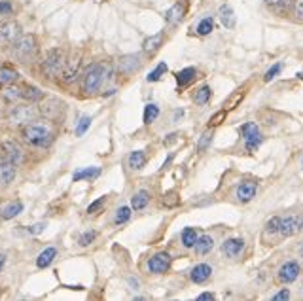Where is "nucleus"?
Returning a JSON list of instances; mask_svg holds the SVG:
<instances>
[{"label":"nucleus","mask_w":303,"mask_h":301,"mask_svg":"<svg viewBox=\"0 0 303 301\" xmlns=\"http://www.w3.org/2000/svg\"><path fill=\"white\" fill-rule=\"evenodd\" d=\"M303 230V214H294L288 218H282V226H280V235L292 237L298 235Z\"/></svg>","instance_id":"nucleus-11"},{"label":"nucleus","mask_w":303,"mask_h":301,"mask_svg":"<svg viewBox=\"0 0 303 301\" xmlns=\"http://www.w3.org/2000/svg\"><path fill=\"white\" fill-rule=\"evenodd\" d=\"M195 76H197V70L193 69V67H188V69H182L180 72H176L174 74V78H176V84L182 87V86H188L191 84L193 80H195Z\"/></svg>","instance_id":"nucleus-23"},{"label":"nucleus","mask_w":303,"mask_h":301,"mask_svg":"<svg viewBox=\"0 0 303 301\" xmlns=\"http://www.w3.org/2000/svg\"><path fill=\"white\" fill-rule=\"evenodd\" d=\"M224 117H226V110H222V112H218L216 116H212L210 121H209V125H210V127H216V125H220V123L224 121Z\"/></svg>","instance_id":"nucleus-46"},{"label":"nucleus","mask_w":303,"mask_h":301,"mask_svg":"<svg viewBox=\"0 0 303 301\" xmlns=\"http://www.w3.org/2000/svg\"><path fill=\"white\" fill-rule=\"evenodd\" d=\"M89 125H91V117H89V116H82L80 121H78V125H76V135L82 137V135L89 129Z\"/></svg>","instance_id":"nucleus-40"},{"label":"nucleus","mask_w":303,"mask_h":301,"mask_svg":"<svg viewBox=\"0 0 303 301\" xmlns=\"http://www.w3.org/2000/svg\"><path fill=\"white\" fill-rule=\"evenodd\" d=\"M146 154L142 150H137V152H131L129 158H127V165H129V169L133 171H139V169H142L146 165Z\"/></svg>","instance_id":"nucleus-24"},{"label":"nucleus","mask_w":303,"mask_h":301,"mask_svg":"<svg viewBox=\"0 0 303 301\" xmlns=\"http://www.w3.org/2000/svg\"><path fill=\"white\" fill-rule=\"evenodd\" d=\"M245 250V241L239 239V237H231V239H226L224 244H222V254L226 258H237L241 256Z\"/></svg>","instance_id":"nucleus-13"},{"label":"nucleus","mask_w":303,"mask_h":301,"mask_svg":"<svg viewBox=\"0 0 303 301\" xmlns=\"http://www.w3.org/2000/svg\"><path fill=\"white\" fill-rule=\"evenodd\" d=\"M182 244L186 246V248H193L195 246V243H197V233H195V230H191V228H186V230L182 231Z\"/></svg>","instance_id":"nucleus-35"},{"label":"nucleus","mask_w":303,"mask_h":301,"mask_svg":"<svg viewBox=\"0 0 303 301\" xmlns=\"http://www.w3.org/2000/svg\"><path fill=\"white\" fill-rule=\"evenodd\" d=\"M210 275H212V267H210L209 263H197V265L189 271V278H191V282H195V284H205V282L210 278Z\"/></svg>","instance_id":"nucleus-16"},{"label":"nucleus","mask_w":303,"mask_h":301,"mask_svg":"<svg viewBox=\"0 0 303 301\" xmlns=\"http://www.w3.org/2000/svg\"><path fill=\"white\" fill-rule=\"evenodd\" d=\"M104 203H106V197H99L97 201H93V203L87 207V214H97V212H101Z\"/></svg>","instance_id":"nucleus-43"},{"label":"nucleus","mask_w":303,"mask_h":301,"mask_svg":"<svg viewBox=\"0 0 303 301\" xmlns=\"http://www.w3.org/2000/svg\"><path fill=\"white\" fill-rule=\"evenodd\" d=\"M265 4L273 10V12H282L284 8L290 6V0H265Z\"/></svg>","instance_id":"nucleus-39"},{"label":"nucleus","mask_w":303,"mask_h":301,"mask_svg":"<svg viewBox=\"0 0 303 301\" xmlns=\"http://www.w3.org/2000/svg\"><path fill=\"white\" fill-rule=\"evenodd\" d=\"M80 67H82V57L80 55H74L65 63V69L61 72V80L63 84H72L74 80L78 78L80 74Z\"/></svg>","instance_id":"nucleus-10"},{"label":"nucleus","mask_w":303,"mask_h":301,"mask_svg":"<svg viewBox=\"0 0 303 301\" xmlns=\"http://www.w3.org/2000/svg\"><path fill=\"white\" fill-rule=\"evenodd\" d=\"M161 44H163V34L158 32V34L146 38L144 44H142V49H144V53H148V55H154L159 47H161Z\"/></svg>","instance_id":"nucleus-22"},{"label":"nucleus","mask_w":303,"mask_h":301,"mask_svg":"<svg viewBox=\"0 0 303 301\" xmlns=\"http://www.w3.org/2000/svg\"><path fill=\"white\" fill-rule=\"evenodd\" d=\"M101 174V169L99 167H86V169H80L72 174L74 182H80V180H93Z\"/></svg>","instance_id":"nucleus-26"},{"label":"nucleus","mask_w":303,"mask_h":301,"mask_svg":"<svg viewBox=\"0 0 303 301\" xmlns=\"http://www.w3.org/2000/svg\"><path fill=\"white\" fill-rule=\"evenodd\" d=\"M65 63H67L65 51L61 47H51L42 61V72L47 78H59L65 69Z\"/></svg>","instance_id":"nucleus-3"},{"label":"nucleus","mask_w":303,"mask_h":301,"mask_svg":"<svg viewBox=\"0 0 303 301\" xmlns=\"http://www.w3.org/2000/svg\"><path fill=\"white\" fill-rule=\"evenodd\" d=\"M214 300V294H209V292H205L201 296H197V301H212Z\"/></svg>","instance_id":"nucleus-51"},{"label":"nucleus","mask_w":303,"mask_h":301,"mask_svg":"<svg viewBox=\"0 0 303 301\" xmlns=\"http://www.w3.org/2000/svg\"><path fill=\"white\" fill-rule=\"evenodd\" d=\"M184 15H186V4L182 0H178L169 8V12L165 14V19H167L169 25H178L184 19Z\"/></svg>","instance_id":"nucleus-19"},{"label":"nucleus","mask_w":303,"mask_h":301,"mask_svg":"<svg viewBox=\"0 0 303 301\" xmlns=\"http://www.w3.org/2000/svg\"><path fill=\"white\" fill-rule=\"evenodd\" d=\"M55 256H57V250H55L53 246L44 248L42 252L38 254V258H36V267H38V269H46L47 265H51V261L55 259Z\"/></svg>","instance_id":"nucleus-21"},{"label":"nucleus","mask_w":303,"mask_h":301,"mask_svg":"<svg viewBox=\"0 0 303 301\" xmlns=\"http://www.w3.org/2000/svg\"><path fill=\"white\" fill-rule=\"evenodd\" d=\"M2 99L8 100V102H15V100L23 99V91H21L19 87L10 86V87H6V89L2 91Z\"/></svg>","instance_id":"nucleus-31"},{"label":"nucleus","mask_w":303,"mask_h":301,"mask_svg":"<svg viewBox=\"0 0 303 301\" xmlns=\"http://www.w3.org/2000/svg\"><path fill=\"white\" fill-rule=\"evenodd\" d=\"M165 72H167V65H165V63H159L158 69H154V70L150 72L146 80H148V82H158V80H161V76H163Z\"/></svg>","instance_id":"nucleus-38"},{"label":"nucleus","mask_w":303,"mask_h":301,"mask_svg":"<svg viewBox=\"0 0 303 301\" xmlns=\"http://www.w3.org/2000/svg\"><path fill=\"white\" fill-rule=\"evenodd\" d=\"M140 65H142V61H140V55H137V53L123 55V57L117 59V63H116L117 72H119L121 76H131V74H135V72L140 69Z\"/></svg>","instance_id":"nucleus-8"},{"label":"nucleus","mask_w":303,"mask_h":301,"mask_svg":"<svg viewBox=\"0 0 303 301\" xmlns=\"http://www.w3.org/2000/svg\"><path fill=\"white\" fill-rule=\"evenodd\" d=\"M298 78H300V80H303V70H302V72H298Z\"/></svg>","instance_id":"nucleus-53"},{"label":"nucleus","mask_w":303,"mask_h":301,"mask_svg":"<svg viewBox=\"0 0 303 301\" xmlns=\"http://www.w3.org/2000/svg\"><path fill=\"white\" fill-rule=\"evenodd\" d=\"M36 116H38V110L32 108V102H30V104H23V106L12 108V112L8 114V121L14 127H25V125H29Z\"/></svg>","instance_id":"nucleus-4"},{"label":"nucleus","mask_w":303,"mask_h":301,"mask_svg":"<svg viewBox=\"0 0 303 301\" xmlns=\"http://www.w3.org/2000/svg\"><path fill=\"white\" fill-rule=\"evenodd\" d=\"M171 261H173V258L167 252H158V254H154L152 258L148 259V271L154 273V275L167 273L171 269Z\"/></svg>","instance_id":"nucleus-9"},{"label":"nucleus","mask_w":303,"mask_h":301,"mask_svg":"<svg viewBox=\"0 0 303 301\" xmlns=\"http://www.w3.org/2000/svg\"><path fill=\"white\" fill-rule=\"evenodd\" d=\"M212 246H214V241H212V237L210 235H201L199 239H197V243H195V252L199 254V256H205V254H209L210 250H212Z\"/></svg>","instance_id":"nucleus-28"},{"label":"nucleus","mask_w":303,"mask_h":301,"mask_svg":"<svg viewBox=\"0 0 303 301\" xmlns=\"http://www.w3.org/2000/svg\"><path fill=\"white\" fill-rule=\"evenodd\" d=\"M302 254H303V246H302Z\"/></svg>","instance_id":"nucleus-54"},{"label":"nucleus","mask_w":303,"mask_h":301,"mask_svg":"<svg viewBox=\"0 0 303 301\" xmlns=\"http://www.w3.org/2000/svg\"><path fill=\"white\" fill-rule=\"evenodd\" d=\"M212 137H214V133H212V129L207 131L205 135H201V139H199V144H197L199 152H203V150H207V148H209V144L212 142Z\"/></svg>","instance_id":"nucleus-44"},{"label":"nucleus","mask_w":303,"mask_h":301,"mask_svg":"<svg viewBox=\"0 0 303 301\" xmlns=\"http://www.w3.org/2000/svg\"><path fill=\"white\" fill-rule=\"evenodd\" d=\"M256 191H258V182L256 180H246L237 187V199L241 203H248V201L254 199Z\"/></svg>","instance_id":"nucleus-17"},{"label":"nucleus","mask_w":303,"mask_h":301,"mask_svg":"<svg viewBox=\"0 0 303 301\" xmlns=\"http://www.w3.org/2000/svg\"><path fill=\"white\" fill-rule=\"evenodd\" d=\"M280 226H282V218H279V216H273L267 224H265V237H269V235H277V233H280Z\"/></svg>","instance_id":"nucleus-36"},{"label":"nucleus","mask_w":303,"mask_h":301,"mask_svg":"<svg viewBox=\"0 0 303 301\" xmlns=\"http://www.w3.org/2000/svg\"><path fill=\"white\" fill-rule=\"evenodd\" d=\"M131 220V208L129 207H119L117 210H116V216H114V224L116 226H123V224H127Z\"/></svg>","instance_id":"nucleus-33"},{"label":"nucleus","mask_w":303,"mask_h":301,"mask_svg":"<svg viewBox=\"0 0 303 301\" xmlns=\"http://www.w3.org/2000/svg\"><path fill=\"white\" fill-rule=\"evenodd\" d=\"M163 205H165V207H178V205H180L178 193H176V191L165 193V195H163Z\"/></svg>","instance_id":"nucleus-41"},{"label":"nucleus","mask_w":303,"mask_h":301,"mask_svg":"<svg viewBox=\"0 0 303 301\" xmlns=\"http://www.w3.org/2000/svg\"><path fill=\"white\" fill-rule=\"evenodd\" d=\"M19 80V72L12 67H0V86H10Z\"/></svg>","instance_id":"nucleus-27"},{"label":"nucleus","mask_w":303,"mask_h":301,"mask_svg":"<svg viewBox=\"0 0 303 301\" xmlns=\"http://www.w3.org/2000/svg\"><path fill=\"white\" fill-rule=\"evenodd\" d=\"M298 277H300V263H298V261H286V263L279 269V280L284 282V284L294 282Z\"/></svg>","instance_id":"nucleus-14"},{"label":"nucleus","mask_w":303,"mask_h":301,"mask_svg":"<svg viewBox=\"0 0 303 301\" xmlns=\"http://www.w3.org/2000/svg\"><path fill=\"white\" fill-rule=\"evenodd\" d=\"M284 300H290V290H286V288H282L279 294L273 296V301H284Z\"/></svg>","instance_id":"nucleus-50"},{"label":"nucleus","mask_w":303,"mask_h":301,"mask_svg":"<svg viewBox=\"0 0 303 301\" xmlns=\"http://www.w3.org/2000/svg\"><path fill=\"white\" fill-rule=\"evenodd\" d=\"M46 230V224L44 222H38V224H34V226H29V235H40L42 231Z\"/></svg>","instance_id":"nucleus-48"},{"label":"nucleus","mask_w":303,"mask_h":301,"mask_svg":"<svg viewBox=\"0 0 303 301\" xmlns=\"http://www.w3.org/2000/svg\"><path fill=\"white\" fill-rule=\"evenodd\" d=\"M294 14L298 19H302L303 21V0H296L294 2Z\"/></svg>","instance_id":"nucleus-49"},{"label":"nucleus","mask_w":303,"mask_h":301,"mask_svg":"<svg viewBox=\"0 0 303 301\" xmlns=\"http://www.w3.org/2000/svg\"><path fill=\"white\" fill-rule=\"evenodd\" d=\"M12 12H14V8H12L10 2H0V19L6 17V15H10Z\"/></svg>","instance_id":"nucleus-47"},{"label":"nucleus","mask_w":303,"mask_h":301,"mask_svg":"<svg viewBox=\"0 0 303 301\" xmlns=\"http://www.w3.org/2000/svg\"><path fill=\"white\" fill-rule=\"evenodd\" d=\"M6 265V254H0V269Z\"/></svg>","instance_id":"nucleus-52"},{"label":"nucleus","mask_w":303,"mask_h":301,"mask_svg":"<svg viewBox=\"0 0 303 301\" xmlns=\"http://www.w3.org/2000/svg\"><path fill=\"white\" fill-rule=\"evenodd\" d=\"M280 70H282V63H275L273 67H271L269 70L265 72L263 80H265V82H271V80H273L275 76H279V72H280Z\"/></svg>","instance_id":"nucleus-45"},{"label":"nucleus","mask_w":303,"mask_h":301,"mask_svg":"<svg viewBox=\"0 0 303 301\" xmlns=\"http://www.w3.org/2000/svg\"><path fill=\"white\" fill-rule=\"evenodd\" d=\"M220 21L224 23V27H235V14H233V10H231V6L228 4H224L222 8H220Z\"/></svg>","instance_id":"nucleus-30"},{"label":"nucleus","mask_w":303,"mask_h":301,"mask_svg":"<svg viewBox=\"0 0 303 301\" xmlns=\"http://www.w3.org/2000/svg\"><path fill=\"white\" fill-rule=\"evenodd\" d=\"M2 150H4L6 159H10L15 165H19V163L23 161V150H21V146L15 142V140H6V142H2Z\"/></svg>","instance_id":"nucleus-18"},{"label":"nucleus","mask_w":303,"mask_h":301,"mask_svg":"<svg viewBox=\"0 0 303 301\" xmlns=\"http://www.w3.org/2000/svg\"><path fill=\"white\" fill-rule=\"evenodd\" d=\"M148 203H150V193H148L146 189H139V191L131 197V207H133V210H137V212L144 210L146 207H148Z\"/></svg>","instance_id":"nucleus-20"},{"label":"nucleus","mask_w":303,"mask_h":301,"mask_svg":"<svg viewBox=\"0 0 303 301\" xmlns=\"http://www.w3.org/2000/svg\"><path fill=\"white\" fill-rule=\"evenodd\" d=\"M21 212H23V203H21V201H12L10 205H6V207L2 208L0 216H2L4 220H12V218L19 216Z\"/></svg>","instance_id":"nucleus-25"},{"label":"nucleus","mask_w":303,"mask_h":301,"mask_svg":"<svg viewBox=\"0 0 303 301\" xmlns=\"http://www.w3.org/2000/svg\"><path fill=\"white\" fill-rule=\"evenodd\" d=\"M12 51H14L15 57L19 59H27L30 57L34 51H36V40L32 34H21L12 46Z\"/></svg>","instance_id":"nucleus-7"},{"label":"nucleus","mask_w":303,"mask_h":301,"mask_svg":"<svg viewBox=\"0 0 303 301\" xmlns=\"http://www.w3.org/2000/svg\"><path fill=\"white\" fill-rule=\"evenodd\" d=\"M21 36V27L17 21H2L0 23V42H15Z\"/></svg>","instance_id":"nucleus-12"},{"label":"nucleus","mask_w":303,"mask_h":301,"mask_svg":"<svg viewBox=\"0 0 303 301\" xmlns=\"http://www.w3.org/2000/svg\"><path fill=\"white\" fill-rule=\"evenodd\" d=\"M210 97H212V89L209 86H201L195 89V93L191 95V99H193V102L195 104H207L209 100H210Z\"/></svg>","instance_id":"nucleus-29"},{"label":"nucleus","mask_w":303,"mask_h":301,"mask_svg":"<svg viewBox=\"0 0 303 301\" xmlns=\"http://www.w3.org/2000/svg\"><path fill=\"white\" fill-rule=\"evenodd\" d=\"M159 116V106L158 104H146L144 106V114H142V121H144V125H150L156 117Z\"/></svg>","instance_id":"nucleus-32"},{"label":"nucleus","mask_w":303,"mask_h":301,"mask_svg":"<svg viewBox=\"0 0 303 301\" xmlns=\"http://www.w3.org/2000/svg\"><path fill=\"white\" fill-rule=\"evenodd\" d=\"M15 167H17V165L12 163L10 159L0 161V186L2 187L10 186L15 180V174H17V169H15Z\"/></svg>","instance_id":"nucleus-15"},{"label":"nucleus","mask_w":303,"mask_h":301,"mask_svg":"<svg viewBox=\"0 0 303 301\" xmlns=\"http://www.w3.org/2000/svg\"><path fill=\"white\" fill-rule=\"evenodd\" d=\"M23 99L29 100V102H36V100H42L44 99V93L34 86H29L23 89Z\"/></svg>","instance_id":"nucleus-34"},{"label":"nucleus","mask_w":303,"mask_h":301,"mask_svg":"<svg viewBox=\"0 0 303 301\" xmlns=\"http://www.w3.org/2000/svg\"><path fill=\"white\" fill-rule=\"evenodd\" d=\"M241 133H243V139H245L246 150H250V152H256V150L260 148L261 140H263V137H261V131H260V127H258V123H254V121H248V123H245V125L241 127Z\"/></svg>","instance_id":"nucleus-6"},{"label":"nucleus","mask_w":303,"mask_h":301,"mask_svg":"<svg viewBox=\"0 0 303 301\" xmlns=\"http://www.w3.org/2000/svg\"><path fill=\"white\" fill-rule=\"evenodd\" d=\"M108 76H112V65L110 63H95L87 69L84 82H82V91L86 95H93L101 89L102 82L108 80Z\"/></svg>","instance_id":"nucleus-1"},{"label":"nucleus","mask_w":303,"mask_h":301,"mask_svg":"<svg viewBox=\"0 0 303 301\" xmlns=\"http://www.w3.org/2000/svg\"><path fill=\"white\" fill-rule=\"evenodd\" d=\"M95 237H97V231H86V233H82L80 235V239H78V243L80 246H89V244L95 241Z\"/></svg>","instance_id":"nucleus-42"},{"label":"nucleus","mask_w":303,"mask_h":301,"mask_svg":"<svg viewBox=\"0 0 303 301\" xmlns=\"http://www.w3.org/2000/svg\"><path fill=\"white\" fill-rule=\"evenodd\" d=\"M65 102L59 99H42L40 102V108H38V114L46 117V119H51V121H55V119H61L63 114H65Z\"/></svg>","instance_id":"nucleus-5"},{"label":"nucleus","mask_w":303,"mask_h":301,"mask_svg":"<svg viewBox=\"0 0 303 301\" xmlns=\"http://www.w3.org/2000/svg\"><path fill=\"white\" fill-rule=\"evenodd\" d=\"M214 29V21H212V17H205L199 21V25H197V34L199 36H209L210 32Z\"/></svg>","instance_id":"nucleus-37"},{"label":"nucleus","mask_w":303,"mask_h":301,"mask_svg":"<svg viewBox=\"0 0 303 301\" xmlns=\"http://www.w3.org/2000/svg\"><path fill=\"white\" fill-rule=\"evenodd\" d=\"M21 137H23L25 142L38 146V148H44V146H47L53 140L51 131L44 123H29V125H25L23 131H21Z\"/></svg>","instance_id":"nucleus-2"}]
</instances>
